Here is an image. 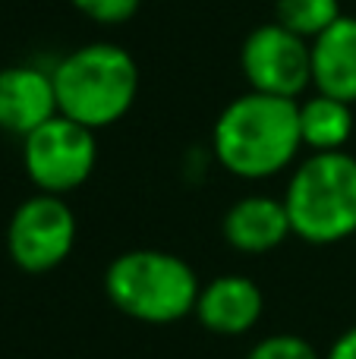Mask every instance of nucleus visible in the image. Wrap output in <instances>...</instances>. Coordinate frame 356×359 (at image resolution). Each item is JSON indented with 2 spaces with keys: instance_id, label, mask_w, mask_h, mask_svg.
Wrapping results in <instances>:
<instances>
[{
  "instance_id": "obj_8",
  "label": "nucleus",
  "mask_w": 356,
  "mask_h": 359,
  "mask_svg": "<svg viewBox=\"0 0 356 359\" xmlns=\"http://www.w3.org/2000/svg\"><path fill=\"white\" fill-rule=\"evenodd\" d=\"M57 111L54 76L32 63L0 69V130L25 139Z\"/></svg>"
},
{
  "instance_id": "obj_13",
  "label": "nucleus",
  "mask_w": 356,
  "mask_h": 359,
  "mask_svg": "<svg viewBox=\"0 0 356 359\" xmlns=\"http://www.w3.org/2000/svg\"><path fill=\"white\" fill-rule=\"evenodd\" d=\"M341 16L338 0H275V22L306 41H315Z\"/></svg>"
},
{
  "instance_id": "obj_14",
  "label": "nucleus",
  "mask_w": 356,
  "mask_h": 359,
  "mask_svg": "<svg viewBox=\"0 0 356 359\" xmlns=\"http://www.w3.org/2000/svg\"><path fill=\"white\" fill-rule=\"evenodd\" d=\"M246 359H319V353H315L313 344L296 334H271L262 337L246 353Z\"/></svg>"
},
{
  "instance_id": "obj_6",
  "label": "nucleus",
  "mask_w": 356,
  "mask_h": 359,
  "mask_svg": "<svg viewBox=\"0 0 356 359\" xmlns=\"http://www.w3.org/2000/svg\"><path fill=\"white\" fill-rule=\"evenodd\" d=\"M76 230L79 224L63 196L35 192L13 211L10 227H6V252L13 265L29 274L54 271L73 252Z\"/></svg>"
},
{
  "instance_id": "obj_16",
  "label": "nucleus",
  "mask_w": 356,
  "mask_h": 359,
  "mask_svg": "<svg viewBox=\"0 0 356 359\" xmlns=\"http://www.w3.org/2000/svg\"><path fill=\"white\" fill-rule=\"evenodd\" d=\"M325 359H356V325L347 328L344 334L331 344V350H328Z\"/></svg>"
},
{
  "instance_id": "obj_2",
  "label": "nucleus",
  "mask_w": 356,
  "mask_h": 359,
  "mask_svg": "<svg viewBox=\"0 0 356 359\" xmlns=\"http://www.w3.org/2000/svg\"><path fill=\"white\" fill-rule=\"evenodd\" d=\"M50 76L57 111L95 133L123 120L139 95L136 60L114 41H92L69 50Z\"/></svg>"
},
{
  "instance_id": "obj_10",
  "label": "nucleus",
  "mask_w": 356,
  "mask_h": 359,
  "mask_svg": "<svg viewBox=\"0 0 356 359\" xmlns=\"http://www.w3.org/2000/svg\"><path fill=\"white\" fill-rule=\"evenodd\" d=\"M224 240L237 252L246 255H265L278 249L287 236H294L290 215L284 198L275 196H243L227 208L224 215Z\"/></svg>"
},
{
  "instance_id": "obj_5",
  "label": "nucleus",
  "mask_w": 356,
  "mask_h": 359,
  "mask_svg": "<svg viewBox=\"0 0 356 359\" xmlns=\"http://www.w3.org/2000/svg\"><path fill=\"white\" fill-rule=\"evenodd\" d=\"M95 164H98L95 130L63 114H54L48 123L22 139V168L38 192L67 196L95 174Z\"/></svg>"
},
{
  "instance_id": "obj_1",
  "label": "nucleus",
  "mask_w": 356,
  "mask_h": 359,
  "mask_svg": "<svg viewBox=\"0 0 356 359\" xmlns=\"http://www.w3.org/2000/svg\"><path fill=\"white\" fill-rule=\"evenodd\" d=\"M300 101L246 92L221 111L212 130V151L224 170L243 180H265L296 161Z\"/></svg>"
},
{
  "instance_id": "obj_11",
  "label": "nucleus",
  "mask_w": 356,
  "mask_h": 359,
  "mask_svg": "<svg viewBox=\"0 0 356 359\" xmlns=\"http://www.w3.org/2000/svg\"><path fill=\"white\" fill-rule=\"evenodd\" d=\"M309 50L315 92L356 104V19L341 16L331 29L309 41Z\"/></svg>"
},
{
  "instance_id": "obj_12",
  "label": "nucleus",
  "mask_w": 356,
  "mask_h": 359,
  "mask_svg": "<svg viewBox=\"0 0 356 359\" xmlns=\"http://www.w3.org/2000/svg\"><path fill=\"white\" fill-rule=\"evenodd\" d=\"M353 136V107L315 92L300 101V139L309 151H344Z\"/></svg>"
},
{
  "instance_id": "obj_7",
  "label": "nucleus",
  "mask_w": 356,
  "mask_h": 359,
  "mask_svg": "<svg viewBox=\"0 0 356 359\" xmlns=\"http://www.w3.org/2000/svg\"><path fill=\"white\" fill-rule=\"evenodd\" d=\"M240 67L249 82V92L300 101V95L313 86L309 41L278 22H265L246 35Z\"/></svg>"
},
{
  "instance_id": "obj_3",
  "label": "nucleus",
  "mask_w": 356,
  "mask_h": 359,
  "mask_svg": "<svg viewBox=\"0 0 356 359\" xmlns=\"http://www.w3.org/2000/svg\"><path fill=\"white\" fill-rule=\"evenodd\" d=\"M199 290L193 265L164 249L120 252L104 271V293L114 309L149 325H170L193 316Z\"/></svg>"
},
{
  "instance_id": "obj_15",
  "label": "nucleus",
  "mask_w": 356,
  "mask_h": 359,
  "mask_svg": "<svg viewBox=\"0 0 356 359\" xmlns=\"http://www.w3.org/2000/svg\"><path fill=\"white\" fill-rule=\"evenodd\" d=\"M82 16H88L92 22H101V25H120L126 19L136 16L139 4L142 0H69Z\"/></svg>"
},
{
  "instance_id": "obj_4",
  "label": "nucleus",
  "mask_w": 356,
  "mask_h": 359,
  "mask_svg": "<svg viewBox=\"0 0 356 359\" xmlns=\"http://www.w3.org/2000/svg\"><path fill=\"white\" fill-rule=\"evenodd\" d=\"M294 236L331 246L356 233V158L347 151H313L294 170L284 192Z\"/></svg>"
},
{
  "instance_id": "obj_9",
  "label": "nucleus",
  "mask_w": 356,
  "mask_h": 359,
  "mask_svg": "<svg viewBox=\"0 0 356 359\" xmlns=\"http://www.w3.org/2000/svg\"><path fill=\"white\" fill-rule=\"evenodd\" d=\"M262 309L265 299L256 280H249L246 274H221V278H212L199 290L193 316L212 334L240 337L256 328L259 318H262Z\"/></svg>"
}]
</instances>
